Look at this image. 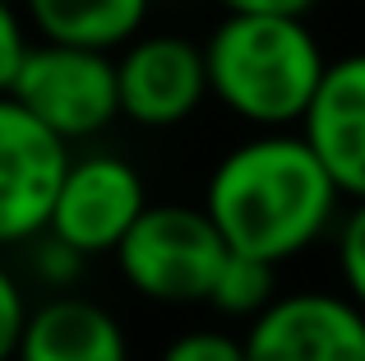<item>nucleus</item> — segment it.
<instances>
[{"label": "nucleus", "instance_id": "nucleus-1", "mask_svg": "<svg viewBox=\"0 0 365 361\" xmlns=\"http://www.w3.org/2000/svg\"><path fill=\"white\" fill-rule=\"evenodd\" d=\"M338 204L342 195L296 130H259L213 163L199 208L232 255L282 269L333 232Z\"/></svg>", "mask_w": 365, "mask_h": 361}, {"label": "nucleus", "instance_id": "nucleus-2", "mask_svg": "<svg viewBox=\"0 0 365 361\" xmlns=\"http://www.w3.org/2000/svg\"><path fill=\"white\" fill-rule=\"evenodd\" d=\"M208 98L250 130H296L329 65L310 19L222 14L199 42Z\"/></svg>", "mask_w": 365, "mask_h": 361}, {"label": "nucleus", "instance_id": "nucleus-3", "mask_svg": "<svg viewBox=\"0 0 365 361\" xmlns=\"http://www.w3.org/2000/svg\"><path fill=\"white\" fill-rule=\"evenodd\" d=\"M227 241L199 204H153L111 250L120 278L153 306H208L227 264Z\"/></svg>", "mask_w": 365, "mask_h": 361}, {"label": "nucleus", "instance_id": "nucleus-4", "mask_svg": "<svg viewBox=\"0 0 365 361\" xmlns=\"http://www.w3.org/2000/svg\"><path fill=\"white\" fill-rule=\"evenodd\" d=\"M5 98H14L65 148L98 139L120 121L116 61L107 51H83V46L28 42Z\"/></svg>", "mask_w": 365, "mask_h": 361}, {"label": "nucleus", "instance_id": "nucleus-5", "mask_svg": "<svg viewBox=\"0 0 365 361\" xmlns=\"http://www.w3.org/2000/svg\"><path fill=\"white\" fill-rule=\"evenodd\" d=\"M143 208H148V185L130 158L70 153V167H65L51 213H46V236L74 250L79 260L111 255Z\"/></svg>", "mask_w": 365, "mask_h": 361}, {"label": "nucleus", "instance_id": "nucleus-6", "mask_svg": "<svg viewBox=\"0 0 365 361\" xmlns=\"http://www.w3.org/2000/svg\"><path fill=\"white\" fill-rule=\"evenodd\" d=\"M116 107L143 130H176L208 102V74L199 42L176 33H139L120 46Z\"/></svg>", "mask_w": 365, "mask_h": 361}, {"label": "nucleus", "instance_id": "nucleus-7", "mask_svg": "<svg viewBox=\"0 0 365 361\" xmlns=\"http://www.w3.org/2000/svg\"><path fill=\"white\" fill-rule=\"evenodd\" d=\"M245 361H365V315L342 292H277L241 334Z\"/></svg>", "mask_w": 365, "mask_h": 361}, {"label": "nucleus", "instance_id": "nucleus-8", "mask_svg": "<svg viewBox=\"0 0 365 361\" xmlns=\"http://www.w3.org/2000/svg\"><path fill=\"white\" fill-rule=\"evenodd\" d=\"M70 167V148L46 135L14 98H0V250L46 232V213Z\"/></svg>", "mask_w": 365, "mask_h": 361}, {"label": "nucleus", "instance_id": "nucleus-9", "mask_svg": "<svg viewBox=\"0 0 365 361\" xmlns=\"http://www.w3.org/2000/svg\"><path fill=\"white\" fill-rule=\"evenodd\" d=\"M296 135L319 158L342 199H365V51H347L324 65Z\"/></svg>", "mask_w": 365, "mask_h": 361}, {"label": "nucleus", "instance_id": "nucleus-10", "mask_svg": "<svg viewBox=\"0 0 365 361\" xmlns=\"http://www.w3.org/2000/svg\"><path fill=\"white\" fill-rule=\"evenodd\" d=\"M14 361H130V338L102 301L56 292L28 306Z\"/></svg>", "mask_w": 365, "mask_h": 361}, {"label": "nucleus", "instance_id": "nucleus-11", "mask_svg": "<svg viewBox=\"0 0 365 361\" xmlns=\"http://www.w3.org/2000/svg\"><path fill=\"white\" fill-rule=\"evenodd\" d=\"M153 0H24V24L37 42L83 46V51H120L143 33Z\"/></svg>", "mask_w": 365, "mask_h": 361}, {"label": "nucleus", "instance_id": "nucleus-12", "mask_svg": "<svg viewBox=\"0 0 365 361\" xmlns=\"http://www.w3.org/2000/svg\"><path fill=\"white\" fill-rule=\"evenodd\" d=\"M273 297H277V269H273V264L245 260V255H227L222 273H217V283H213L208 306H213L217 315H227V320H245V325H250V320H255Z\"/></svg>", "mask_w": 365, "mask_h": 361}, {"label": "nucleus", "instance_id": "nucleus-13", "mask_svg": "<svg viewBox=\"0 0 365 361\" xmlns=\"http://www.w3.org/2000/svg\"><path fill=\"white\" fill-rule=\"evenodd\" d=\"M333 255H338V278H342V297L365 315V199L338 213L333 223Z\"/></svg>", "mask_w": 365, "mask_h": 361}, {"label": "nucleus", "instance_id": "nucleus-14", "mask_svg": "<svg viewBox=\"0 0 365 361\" xmlns=\"http://www.w3.org/2000/svg\"><path fill=\"white\" fill-rule=\"evenodd\" d=\"M158 361H245V352H241V334H227V329H190V334L171 338Z\"/></svg>", "mask_w": 365, "mask_h": 361}, {"label": "nucleus", "instance_id": "nucleus-15", "mask_svg": "<svg viewBox=\"0 0 365 361\" xmlns=\"http://www.w3.org/2000/svg\"><path fill=\"white\" fill-rule=\"evenodd\" d=\"M24 320H28V297H24V283L0 264V361H14L19 334H24Z\"/></svg>", "mask_w": 365, "mask_h": 361}, {"label": "nucleus", "instance_id": "nucleus-16", "mask_svg": "<svg viewBox=\"0 0 365 361\" xmlns=\"http://www.w3.org/2000/svg\"><path fill=\"white\" fill-rule=\"evenodd\" d=\"M28 24H24V14H19L9 0H0V98L9 93V83H14V70H19V61H24V51H28Z\"/></svg>", "mask_w": 365, "mask_h": 361}, {"label": "nucleus", "instance_id": "nucleus-17", "mask_svg": "<svg viewBox=\"0 0 365 361\" xmlns=\"http://www.w3.org/2000/svg\"><path fill=\"white\" fill-rule=\"evenodd\" d=\"M33 245V269H37V278L42 283H51V288H65V283H74L79 278V269H83V260L74 250H65L61 241H51V236H37V241H28Z\"/></svg>", "mask_w": 365, "mask_h": 361}, {"label": "nucleus", "instance_id": "nucleus-18", "mask_svg": "<svg viewBox=\"0 0 365 361\" xmlns=\"http://www.w3.org/2000/svg\"><path fill=\"white\" fill-rule=\"evenodd\" d=\"M222 14H282V19H310L319 0H217Z\"/></svg>", "mask_w": 365, "mask_h": 361}]
</instances>
